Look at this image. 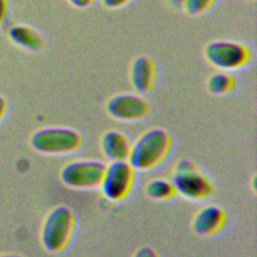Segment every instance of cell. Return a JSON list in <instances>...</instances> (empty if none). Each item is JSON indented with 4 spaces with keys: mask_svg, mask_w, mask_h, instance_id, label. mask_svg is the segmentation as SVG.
<instances>
[{
    "mask_svg": "<svg viewBox=\"0 0 257 257\" xmlns=\"http://www.w3.org/2000/svg\"><path fill=\"white\" fill-rule=\"evenodd\" d=\"M134 0H101L102 5L107 9H119L128 5Z\"/></svg>",
    "mask_w": 257,
    "mask_h": 257,
    "instance_id": "16",
    "label": "cell"
},
{
    "mask_svg": "<svg viewBox=\"0 0 257 257\" xmlns=\"http://www.w3.org/2000/svg\"><path fill=\"white\" fill-rule=\"evenodd\" d=\"M173 149L172 135L165 128L152 127L132 143L127 162L136 172L152 171L170 158Z\"/></svg>",
    "mask_w": 257,
    "mask_h": 257,
    "instance_id": "1",
    "label": "cell"
},
{
    "mask_svg": "<svg viewBox=\"0 0 257 257\" xmlns=\"http://www.w3.org/2000/svg\"><path fill=\"white\" fill-rule=\"evenodd\" d=\"M145 193L155 201L170 200L176 195L172 182L162 178H156L148 182L145 187Z\"/></svg>",
    "mask_w": 257,
    "mask_h": 257,
    "instance_id": "14",
    "label": "cell"
},
{
    "mask_svg": "<svg viewBox=\"0 0 257 257\" xmlns=\"http://www.w3.org/2000/svg\"><path fill=\"white\" fill-rule=\"evenodd\" d=\"M204 55L212 66L225 72L242 69L252 59V51L246 44L225 39L208 43L205 47Z\"/></svg>",
    "mask_w": 257,
    "mask_h": 257,
    "instance_id": "5",
    "label": "cell"
},
{
    "mask_svg": "<svg viewBox=\"0 0 257 257\" xmlns=\"http://www.w3.org/2000/svg\"><path fill=\"white\" fill-rule=\"evenodd\" d=\"M171 182L176 194L190 201L205 200L213 191L208 176L189 159H182L175 165Z\"/></svg>",
    "mask_w": 257,
    "mask_h": 257,
    "instance_id": "4",
    "label": "cell"
},
{
    "mask_svg": "<svg viewBox=\"0 0 257 257\" xmlns=\"http://www.w3.org/2000/svg\"><path fill=\"white\" fill-rule=\"evenodd\" d=\"M227 224V214L219 206L207 205L193 217L192 228L199 236H214L223 231Z\"/></svg>",
    "mask_w": 257,
    "mask_h": 257,
    "instance_id": "10",
    "label": "cell"
},
{
    "mask_svg": "<svg viewBox=\"0 0 257 257\" xmlns=\"http://www.w3.org/2000/svg\"><path fill=\"white\" fill-rule=\"evenodd\" d=\"M133 257H160L158 252L149 247V246H144L139 248L133 255Z\"/></svg>",
    "mask_w": 257,
    "mask_h": 257,
    "instance_id": "17",
    "label": "cell"
},
{
    "mask_svg": "<svg viewBox=\"0 0 257 257\" xmlns=\"http://www.w3.org/2000/svg\"><path fill=\"white\" fill-rule=\"evenodd\" d=\"M106 164L98 160L79 159L65 164L60 171L63 185L74 190L99 188Z\"/></svg>",
    "mask_w": 257,
    "mask_h": 257,
    "instance_id": "6",
    "label": "cell"
},
{
    "mask_svg": "<svg viewBox=\"0 0 257 257\" xmlns=\"http://www.w3.org/2000/svg\"><path fill=\"white\" fill-rule=\"evenodd\" d=\"M76 228V218L67 206H56L46 215L41 228V242L50 253H61L71 244Z\"/></svg>",
    "mask_w": 257,
    "mask_h": 257,
    "instance_id": "2",
    "label": "cell"
},
{
    "mask_svg": "<svg viewBox=\"0 0 257 257\" xmlns=\"http://www.w3.org/2000/svg\"><path fill=\"white\" fill-rule=\"evenodd\" d=\"M0 257H23V256H20L18 254H4V255H0Z\"/></svg>",
    "mask_w": 257,
    "mask_h": 257,
    "instance_id": "22",
    "label": "cell"
},
{
    "mask_svg": "<svg viewBox=\"0 0 257 257\" xmlns=\"http://www.w3.org/2000/svg\"><path fill=\"white\" fill-rule=\"evenodd\" d=\"M207 87L212 94L226 95L235 89L236 79L229 72L218 71L208 78Z\"/></svg>",
    "mask_w": 257,
    "mask_h": 257,
    "instance_id": "13",
    "label": "cell"
},
{
    "mask_svg": "<svg viewBox=\"0 0 257 257\" xmlns=\"http://www.w3.org/2000/svg\"><path fill=\"white\" fill-rule=\"evenodd\" d=\"M34 151L49 156H66L79 151L84 144L77 131L65 126H47L36 131L30 140Z\"/></svg>",
    "mask_w": 257,
    "mask_h": 257,
    "instance_id": "3",
    "label": "cell"
},
{
    "mask_svg": "<svg viewBox=\"0 0 257 257\" xmlns=\"http://www.w3.org/2000/svg\"><path fill=\"white\" fill-rule=\"evenodd\" d=\"M253 1H254V0H253Z\"/></svg>",
    "mask_w": 257,
    "mask_h": 257,
    "instance_id": "23",
    "label": "cell"
},
{
    "mask_svg": "<svg viewBox=\"0 0 257 257\" xmlns=\"http://www.w3.org/2000/svg\"><path fill=\"white\" fill-rule=\"evenodd\" d=\"M135 181L136 171L127 161L109 162L105 166L99 189L105 199L118 202L131 194Z\"/></svg>",
    "mask_w": 257,
    "mask_h": 257,
    "instance_id": "7",
    "label": "cell"
},
{
    "mask_svg": "<svg viewBox=\"0 0 257 257\" xmlns=\"http://www.w3.org/2000/svg\"><path fill=\"white\" fill-rule=\"evenodd\" d=\"M7 108H8V103H7V100L0 95V120L4 117V115L6 114V111H7Z\"/></svg>",
    "mask_w": 257,
    "mask_h": 257,
    "instance_id": "20",
    "label": "cell"
},
{
    "mask_svg": "<svg viewBox=\"0 0 257 257\" xmlns=\"http://www.w3.org/2000/svg\"><path fill=\"white\" fill-rule=\"evenodd\" d=\"M70 5H72L75 8H80V9H85L90 7L95 0H67Z\"/></svg>",
    "mask_w": 257,
    "mask_h": 257,
    "instance_id": "18",
    "label": "cell"
},
{
    "mask_svg": "<svg viewBox=\"0 0 257 257\" xmlns=\"http://www.w3.org/2000/svg\"><path fill=\"white\" fill-rule=\"evenodd\" d=\"M218 0H185L183 8L191 16H198L210 11Z\"/></svg>",
    "mask_w": 257,
    "mask_h": 257,
    "instance_id": "15",
    "label": "cell"
},
{
    "mask_svg": "<svg viewBox=\"0 0 257 257\" xmlns=\"http://www.w3.org/2000/svg\"><path fill=\"white\" fill-rule=\"evenodd\" d=\"M130 80L137 93H150L158 81V66L149 56L137 57L130 68Z\"/></svg>",
    "mask_w": 257,
    "mask_h": 257,
    "instance_id": "9",
    "label": "cell"
},
{
    "mask_svg": "<svg viewBox=\"0 0 257 257\" xmlns=\"http://www.w3.org/2000/svg\"><path fill=\"white\" fill-rule=\"evenodd\" d=\"M132 142L122 132L116 130L106 131L100 139V149L108 162L127 161Z\"/></svg>",
    "mask_w": 257,
    "mask_h": 257,
    "instance_id": "11",
    "label": "cell"
},
{
    "mask_svg": "<svg viewBox=\"0 0 257 257\" xmlns=\"http://www.w3.org/2000/svg\"><path fill=\"white\" fill-rule=\"evenodd\" d=\"M7 13V0H0V25L3 23Z\"/></svg>",
    "mask_w": 257,
    "mask_h": 257,
    "instance_id": "19",
    "label": "cell"
},
{
    "mask_svg": "<svg viewBox=\"0 0 257 257\" xmlns=\"http://www.w3.org/2000/svg\"><path fill=\"white\" fill-rule=\"evenodd\" d=\"M107 113L119 121H140L151 113L150 102L139 93L123 92L112 95L105 104Z\"/></svg>",
    "mask_w": 257,
    "mask_h": 257,
    "instance_id": "8",
    "label": "cell"
},
{
    "mask_svg": "<svg viewBox=\"0 0 257 257\" xmlns=\"http://www.w3.org/2000/svg\"><path fill=\"white\" fill-rule=\"evenodd\" d=\"M9 38L19 47L30 51H38L43 47V38L38 31L26 26L15 25L8 32Z\"/></svg>",
    "mask_w": 257,
    "mask_h": 257,
    "instance_id": "12",
    "label": "cell"
},
{
    "mask_svg": "<svg viewBox=\"0 0 257 257\" xmlns=\"http://www.w3.org/2000/svg\"><path fill=\"white\" fill-rule=\"evenodd\" d=\"M168 2L174 8H183L185 0H168Z\"/></svg>",
    "mask_w": 257,
    "mask_h": 257,
    "instance_id": "21",
    "label": "cell"
}]
</instances>
